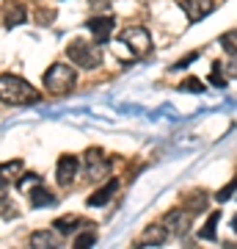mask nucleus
Wrapping results in <instances>:
<instances>
[{
  "instance_id": "obj_1",
  "label": "nucleus",
  "mask_w": 237,
  "mask_h": 249,
  "mask_svg": "<svg viewBox=\"0 0 237 249\" xmlns=\"http://www.w3.org/2000/svg\"><path fill=\"white\" fill-rule=\"evenodd\" d=\"M42 94L17 75H0V103L6 106H33L39 103Z\"/></svg>"
},
{
  "instance_id": "obj_2",
  "label": "nucleus",
  "mask_w": 237,
  "mask_h": 249,
  "mask_svg": "<svg viewBox=\"0 0 237 249\" xmlns=\"http://www.w3.org/2000/svg\"><path fill=\"white\" fill-rule=\"evenodd\" d=\"M75 83H78V70L72 67V61H58L44 72V89L50 94H66V91L75 89Z\"/></svg>"
},
{
  "instance_id": "obj_3",
  "label": "nucleus",
  "mask_w": 237,
  "mask_h": 249,
  "mask_svg": "<svg viewBox=\"0 0 237 249\" xmlns=\"http://www.w3.org/2000/svg\"><path fill=\"white\" fill-rule=\"evenodd\" d=\"M66 58L75 67H80V70H97L99 64H102V50H99V45L75 39V42L66 45Z\"/></svg>"
},
{
  "instance_id": "obj_4",
  "label": "nucleus",
  "mask_w": 237,
  "mask_h": 249,
  "mask_svg": "<svg viewBox=\"0 0 237 249\" xmlns=\"http://www.w3.org/2000/svg\"><path fill=\"white\" fill-rule=\"evenodd\" d=\"M119 42L130 47L135 58H143V55H149V53H152V34H149V31H146L143 25H130V28H124L122 34H119Z\"/></svg>"
},
{
  "instance_id": "obj_5",
  "label": "nucleus",
  "mask_w": 237,
  "mask_h": 249,
  "mask_svg": "<svg viewBox=\"0 0 237 249\" xmlns=\"http://www.w3.org/2000/svg\"><path fill=\"white\" fill-rule=\"evenodd\" d=\"M190 211L188 208H171L166 216H163V224H166V230L168 235H185V232L190 230Z\"/></svg>"
},
{
  "instance_id": "obj_6",
  "label": "nucleus",
  "mask_w": 237,
  "mask_h": 249,
  "mask_svg": "<svg viewBox=\"0 0 237 249\" xmlns=\"http://www.w3.org/2000/svg\"><path fill=\"white\" fill-rule=\"evenodd\" d=\"M78 169H80V160L75 158V155H61V158H58V166H55V180H58V186L66 188L69 183H75Z\"/></svg>"
},
{
  "instance_id": "obj_7",
  "label": "nucleus",
  "mask_w": 237,
  "mask_h": 249,
  "mask_svg": "<svg viewBox=\"0 0 237 249\" xmlns=\"http://www.w3.org/2000/svg\"><path fill=\"white\" fill-rule=\"evenodd\" d=\"M166 238H168V230H166V224L160 222V224H149V227L138 235L135 244H138L141 249H146V247H160Z\"/></svg>"
},
{
  "instance_id": "obj_8",
  "label": "nucleus",
  "mask_w": 237,
  "mask_h": 249,
  "mask_svg": "<svg viewBox=\"0 0 237 249\" xmlns=\"http://www.w3.org/2000/svg\"><path fill=\"white\" fill-rule=\"evenodd\" d=\"M182 9L190 22H199V19L210 17L212 11H215V0H185Z\"/></svg>"
},
{
  "instance_id": "obj_9",
  "label": "nucleus",
  "mask_w": 237,
  "mask_h": 249,
  "mask_svg": "<svg viewBox=\"0 0 237 249\" xmlns=\"http://www.w3.org/2000/svg\"><path fill=\"white\" fill-rule=\"evenodd\" d=\"M111 166H113V160L105 158V155H102V150H88V152H86V172L91 175V178L105 175Z\"/></svg>"
},
{
  "instance_id": "obj_10",
  "label": "nucleus",
  "mask_w": 237,
  "mask_h": 249,
  "mask_svg": "<svg viewBox=\"0 0 237 249\" xmlns=\"http://www.w3.org/2000/svg\"><path fill=\"white\" fill-rule=\"evenodd\" d=\"M116 188H119V180H108L102 188H97V191H91L86 199V205H91V208H105L111 199H113Z\"/></svg>"
},
{
  "instance_id": "obj_11",
  "label": "nucleus",
  "mask_w": 237,
  "mask_h": 249,
  "mask_svg": "<svg viewBox=\"0 0 237 249\" xmlns=\"http://www.w3.org/2000/svg\"><path fill=\"white\" fill-rule=\"evenodd\" d=\"M86 227H88V222H83L80 216H61V219H55V232L58 235H78Z\"/></svg>"
},
{
  "instance_id": "obj_12",
  "label": "nucleus",
  "mask_w": 237,
  "mask_h": 249,
  "mask_svg": "<svg viewBox=\"0 0 237 249\" xmlns=\"http://www.w3.org/2000/svg\"><path fill=\"white\" fill-rule=\"evenodd\" d=\"M113 17H91L88 19V31H91V36L97 39V42H105L108 36H111V31H113Z\"/></svg>"
},
{
  "instance_id": "obj_13",
  "label": "nucleus",
  "mask_w": 237,
  "mask_h": 249,
  "mask_svg": "<svg viewBox=\"0 0 237 249\" xmlns=\"http://www.w3.org/2000/svg\"><path fill=\"white\" fill-rule=\"evenodd\" d=\"M28 199H31L33 208H53L55 205V194L47 186H42V183H36V186L28 191Z\"/></svg>"
},
{
  "instance_id": "obj_14",
  "label": "nucleus",
  "mask_w": 237,
  "mask_h": 249,
  "mask_svg": "<svg viewBox=\"0 0 237 249\" xmlns=\"http://www.w3.org/2000/svg\"><path fill=\"white\" fill-rule=\"evenodd\" d=\"M25 19H28L25 6H22V3H17V0H9V3H6V25H9V28L22 25Z\"/></svg>"
},
{
  "instance_id": "obj_15",
  "label": "nucleus",
  "mask_w": 237,
  "mask_h": 249,
  "mask_svg": "<svg viewBox=\"0 0 237 249\" xmlns=\"http://www.w3.org/2000/svg\"><path fill=\"white\" fill-rule=\"evenodd\" d=\"M22 166H25V163H22L19 158L9 160V163H3V166H0V188H6V186H9L11 180L17 178L19 172H22Z\"/></svg>"
},
{
  "instance_id": "obj_16",
  "label": "nucleus",
  "mask_w": 237,
  "mask_h": 249,
  "mask_svg": "<svg viewBox=\"0 0 237 249\" xmlns=\"http://www.w3.org/2000/svg\"><path fill=\"white\" fill-rule=\"evenodd\" d=\"M31 247H58V235L50 230H36L31 235Z\"/></svg>"
},
{
  "instance_id": "obj_17",
  "label": "nucleus",
  "mask_w": 237,
  "mask_h": 249,
  "mask_svg": "<svg viewBox=\"0 0 237 249\" xmlns=\"http://www.w3.org/2000/svg\"><path fill=\"white\" fill-rule=\"evenodd\" d=\"M188 199H190V202L185 205V208H188L190 213H202V211H207V208H210V202H207V194H204V191H193Z\"/></svg>"
},
{
  "instance_id": "obj_18",
  "label": "nucleus",
  "mask_w": 237,
  "mask_h": 249,
  "mask_svg": "<svg viewBox=\"0 0 237 249\" xmlns=\"http://www.w3.org/2000/svg\"><path fill=\"white\" fill-rule=\"evenodd\" d=\"M218 222H221V213H210L207 224H204L202 232H199V238H204V241H215V230H218Z\"/></svg>"
},
{
  "instance_id": "obj_19",
  "label": "nucleus",
  "mask_w": 237,
  "mask_h": 249,
  "mask_svg": "<svg viewBox=\"0 0 237 249\" xmlns=\"http://www.w3.org/2000/svg\"><path fill=\"white\" fill-rule=\"evenodd\" d=\"M221 47L229 55H237V31H226V34L221 36Z\"/></svg>"
},
{
  "instance_id": "obj_20",
  "label": "nucleus",
  "mask_w": 237,
  "mask_h": 249,
  "mask_svg": "<svg viewBox=\"0 0 237 249\" xmlns=\"http://www.w3.org/2000/svg\"><path fill=\"white\" fill-rule=\"evenodd\" d=\"M94 241H97L94 230H91V227H86V230L80 232V235H75V247H91Z\"/></svg>"
},
{
  "instance_id": "obj_21",
  "label": "nucleus",
  "mask_w": 237,
  "mask_h": 249,
  "mask_svg": "<svg viewBox=\"0 0 237 249\" xmlns=\"http://www.w3.org/2000/svg\"><path fill=\"white\" fill-rule=\"evenodd\" d=\"M179 91H204V83L199 78H185L179 83Z\"/></svg>"
},
{
  "instance_id": "obj_22",
  "label": "nucleus",
  "mask_w": 237,
  "mask_h": 249,
  "mask_svg": "<svg viewBox=\"0 0 237 249\" xmlns=\"http://www.w3.org/2000/svg\"><path fill=\"white\" fill-rule=\"evenodd\" d=\"M235 191H237V178H235V180H229L226 186H223V188L218 191V194H215V199H218V202H226V199H229L232 194H235Z\"/></svg>"
},
{
  "instance_id": "obj_23",
  "label": "nucleus",
  "mask_w": 237,
  "mask_h": 249,
  "mask_svg": "<svg viewBox=\"0 0 237 249\" xmlns=\"http://www.w3.org/2000/svg\"><path fill=\"white\" fill-rule=\"evenodd\" d=\"M36 183H39V175H25V178H17V188H19V191H25V188L31 191Z\"/></svg>"
},
{
  "instance_id": "obj_24",
  "label": "nucleus",
  "mask_w": 237,
  "mask_h": 249,
  "mask_svg": "<svg viewBox=\"0 0 237 249\" xmlns=\"http://www.w3.org/2000/svg\"><path fill=\"white\" fill-rule=\"evenodd\" d=\"M212 83H215V86H226V78H223V75H221V64H215V67H212Z\"/></svg>"
},
{
  "instance_id": "obj_25",
  "label": "nucleus",
  "mask_w": 237,
  "mask_h": 249,
  "mask_svg": "<svg viewBox=\"0 0 237 249\" xmlns=\"http://www.w3.org/2000/svg\"><path fill=\"white\" fill-rule=\"evenodd\" d=\"M36 19H39L42 25H47V22H53V19H55V11H53V9H50V11H47V9H42V11H39V17H36Z\"/></svg>"
},
{
  "instance_id": "obj_26",
  "label": "nucleus",
  "mask_w": 237,
  "mask_h": 249,
  "mask_svg": "<svg viewBox=\"0 0 237 249\" xmlns=\"http://www.w3.org/2000/svg\"><path fill=\"white\" fill-rule=\"evenodd\" d=\"M226 72H229V78H237V55H232V61L226 64Z\"/></svg>"
},
{
  "instance_id": "obj_27",
  "label": "nucleus",
  "mask_w": 237,
  "mask_h": 249,
  "mask_svg": "<svg viewBox=\"0 0 237 249\" xmlns=\"http://www.w3.org/2000/svg\"><path fill=\"white\" fill-rule=\"evenodd\" d=\"M196 55H199V53H190V55H188V58H182V61H179V64H174V70H182V67H188V64H190V61H196Z\"/></svg>"
},
{
  "instance_id": "obj_28",
  "label": "nucleus",
  "mask_w": 237,
  "mask_h": 249,
  "mask_svg": "<svg viewBox=\"0 0 237 249\" xmlns=\"http://www.w3.org/2000/svg\"><path fill=\"white\" fill-rule=\"evenodd\" d=\"M88 3H91L97 11H105V9H108V0H88Z\"/></svg>"
},
{
  "instance_id": "obj_29",
  "label": "nucleus",
  "mask_w": 237,
  "mask_h": 249,
  "mask_svg": "<svg viewBox=\"0 0 237 249\" xmlns=\"http://www.w3.org/2000/svg\"><path fill=\"white\" fill-rule=\"evenodd\" d=\"M232 227H235V232H237V216H235V219H232Z\"/></svg>"
}]
</instances>
